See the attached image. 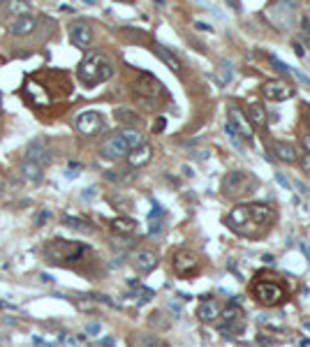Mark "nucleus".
Masks as SVG:
<instances>
[{
	"label": "nucleus",
	"instance_id": "obj_1",
	"mask_svg": "<svg viewBox=\"0 0 310 347\" xmlns=\"http://www.w3.org/2000/svg\"><path fill=\"white\" fill-rule=\"evenodd\" d=\"M276 222V211L266 204H241L227 215V227L241 236H259Z\"/></svg>",
	"mask_w": 310,
	"mask_h": 347
},
{
	"label": "nucleus",
	"instance_id": "obj_2",
	"mask_svg": "<svg viewBox=\"0 0 310 347\" xmlns=\"http://www.w3.org/2000/svg\"><path fill=\"white\" fill-rule=\"evenodd\" d=\"M77 77L86 88H95L114 77V67H111L109 58L104 53H100V51L97 53H86L83 60L79 63Z\"/></svg>",
	"mask_w": 310,
	"mask_h": 347
},
{
	"label": "nucleus",
	"instance_id": "obj_3",
	"mask_svg": "<svg viewBox=\"0 0 310 347\" xmlns=\"http://www.w3.org/2000/svg\"><path fill=\"white\" fill-rule=\"evenodd\" d=\"M134 97L139 100V104L143 106V109H157V104H160V95L165 93V88H162V83L157 81L153 74H141V77L134 81Z\"/></svg>",
	"mask_w": 310,
	"mask_h": 347
},
{
	"label": "nucleus",
	"instance_id": "obj_4",
	"mask_svg": "<svg viewBox=\"0 0 310 347\" xmlns=\"http://www.w3.org/2000/svg\"><path fill=\"white\" fill-rule=\"evenodd\" d=\"M252 296L262 305H268V308H271V305H278L280 301H285V289H282L273 278H266V280L259 278L252 285Z\"/></svg>",
	"mask_w": 310,
	"mask_h": 347
},
{
	"label": "nucleus",
	"instance_id": "obj_5",
	"mask_svg": "<svg viewBox=\"0 0 310 347\" xmlns=\"http://www.w3.org/2000/svg\"><path fill=\"white\" fill-rule=\"evenodd\" d=\"M77 132L83 134V137H93L97 134L102 127H104V120H102V114L95 109H86L77 116Z\"/></svg>",
	"mask_w": 310,
	"mask_h": 347
},
{
	"label": "nucleus",
	"instance_id": "obj_6",
	"mask_svg": "<svg viewBox=\"0 0 310 347\" xmlns=\"http://www.w3.org/2000/svg\"><path fill=\"white\" fill-rule=\"evenodd\" d=\"M245 190H250V176L243 174V171H229L222 178V192L227 197H239Z\"/></svg>",
	"mask_w": 310,
	"mask_h": 347
},
{
	"label": "nucleus",
	"instance_id": "obj_7",
	"mask_svg": "<svg viewBox=\"0 0 310 347\" xmlns=\"http://www.w3.org/2000/svg\"><path fill=\"white\" fill-rule=\"evenodd\" d=\"M127 153H130V148H127V143L123 141L120 134L106 137L100 146V155L106 157V160H123V157H127Z\"/></svg>",
	"mask_w": 310,
	"mask_h": 347
},
{
	"label": "nucleus",
	"instance_id": "obj_8",
	"mask_svg": "<svg viewBox=\"0 0 310 347\" xmlns=\"http://www.w3.org/2000/svg\"><path fill=\"white\" fill-rule=\"evenodd\" d=\"M171 266H174V271L178 273L180 278L190 276V273L197 271V266H199L197 254L190 252V250H176L174 257H171Z\"/></svg>",
	"mask_w": 310,
	"mask_h": 347
},
{
	"label": "nucleus",
	"instance_id": "obj_9",
	"mask_svg": "<svg viewBox=\"0 0 310 347\" xmlns=\"http://www.w3.org/2000/svg\"><path fill=\"white\" fill-rule=\"evenodd\" d=\"M262 93L266 100H273V102H285L294 95L291 86L287 81H282V79H271V81H266L262 86Z\"/></svg>",
	"mask_w": 310,
	"mask_h": 347
},
{
	"label": "nucleus",
	"instance_id": "obj_10",
	"mask_svg": "<svg viewBox=\"0 0 310 347\" xmlns=\"http://www.w3.org/2000/svg\"><path fill=\"white\" fill-rule=\"evenodd\" d=\"M67 32H69V42H72L74 46H79V49H88V46L93 44V30L86 21L69 23Z\"/></svg>",
	"mask_w": 310,
	"mask_h": 347
},
{
	"label": "nucleus",
	"instance_id": "obj_11",
	"mask_svg": "<svg viewBox=\"0 0 310 347\" xmlns=\"http://www.w3.org/2000/svg\"><path fill=\"white\" fill-rule=\"evenodd\" d=\"M23 157H26V162H32V165H40V167H44V165H49V162H51L49 148H46L42 141H32L30 146L26 148Z\"/></svg>",
	"mask_w": 310,
	"mask_h": 347
},
{
	"label": "nucleus",
	"instance_id": "obj_12",
	"mask_svg": "<svg viewBox=\"0 0 310 347\" xmlns=\"http://www.w3.org/2000/svg\"><path fill=\"white\" fill-rule=\"evenodd\" d=\"M132 266L137 273H151L157 266V254L151 250H137L132 254Z\"/></svg>",
	"mask_w": 310,
	"mask_h": 347
},
{
	"label": "nucleus",
	"instance_id": "obj_13",
	"mask_svg": "<svg viewBox=\"0 0 310 347\" xmlns=\"http://www.w3.org/2000/svg\"><path fill=\"white\" fill-rule=\"evenodd\" d=\"M227 123H231L234 125V130L241 134V139H252V127H250V123H248V118L243 116V111L241 109H236V106H229V120Z\"/></svg>",
	"mask_w": 310,
	"mask_h": 347
},
{
	"label": "nucleus",
	"instance_id": "obj_14",
	"mask_svg": "<svg viewBox=\"0 0 310 347\" xmlns=\"http://www.w3.org/2000/svg\"><path fill=\"white\" fill-rule=\"evenodd\" d=\"M37 26V19L32 14H23V16H16L12 23H9V32L12 35H30Z\"/></svg>",
	"mask_w": 310,
	"mask_h": 347
},
{
	"label": "nucleus",
	"instance_id": "obj_15",
	"mask_svg": "<svg viewBox=\"0 0 310 347\" xmlns=\"http://www.w3.org/2000/svg\"><path fill=\"white\" fill-rule=\"evenodd\" d=\"M197 317L206 324L215 322V319L220 317V303H217V301H208V296H204L202 305L197 308Z\"/></svg>",
	"mask_w": 310,
	"mask_h": 347
},
{
	"label": "nucleus",
	"instance_id": "obj_16",
	"mask_svg": "<svg viewBox=\"0 0 310 347\" xmlns=\"http://www.w3.org/2000/svg\"><path fill=\"white\" fill-rule=\"evenodd\" d=\"M153 157V148L148 146V143H141V146L132 148V151L127 153V162L130 167H143L148 160Z\"/></svg>",
	"mask_w": 310,
	"mask_h": 347
},
{
	"label": "nucleus",
	"instance_id": "obj_17",
	"mask_svg": "<svg viewBox=\"0 0 310 347\" xmlns=\"http://www.w3.org/2000/svg\"><path fill=\"white\" fill-rule=\"evenodd\" d=\"M153 51L160 56V60H162V63H165L169 69H174V72H180V60L176 58L174 51H169L167 46H162V44H153Z\"/></svg>",
	"mask_w": 310,
	"mask_h": 347
},
{
	"label": "nucleus",
	"instance_id": "obj_18",
	"mask_svg": "<svg viewBox=\"0 0 310 347\" xmlns=\"http://www.w3.org/2000/svg\"><path fill=\"white\" fill-rule=\"evenodd\" d=\"M19 171H21V176L26 180H30V183H42V180H44V169H42L40 165H32V162L23 160V165L19 167Z\"/></svg>",
	"mask_w": 310,
	"mask_h": 347
},
{
	"label": "nucleus",
	"instance_id": "obj_19",
	"mask_svg": "<svg viewBox=\"0 0 310 347\" xmlns=\"http://www.w3.org/2000/svg\"><path fill=\"white\" fill-rule=\"evenodd\" d=\"M118 134L123 137V141L127 143L130 151H132V148H137V146H141V143H146V139H143V132H139L137 127H123Z\"/></svg>",
	"mask_w": 310,
	"mask_h": 347
},
{
	"label": "nucleus",
	"instance_id": "obj_20",
	"mask_svg": "<svg viewBox=\"0 0 310 347\" xmlns=\"http://www.w3.org/2000/svg\"><path fill=\"white\" fill-rule=\"evenodd\" d=\"M63 225L69 227V229L81 231V234H93V231H95V227H93L90 222L83 220V217H77V215H65L63 217Z\"/></svg>",
	"mask_w": 310,
	"mask_h": 347
},
{
	"label": "nucleus",
	"instance_id": "obj_21",
	"mask_svg": "<svg viewBox=\"0 0 310 347\" xmlns=\"http://www.w3.org/2000/svg\"><path fill=\"white\" fill-rule=\"evenodd\" d=\"M273 151H276V155L280 157V160H285V162H296V157H299L296 148L291 146V143H287V141H276L273 143Z\"/></svg>",
	"mask_w": 310,
	"mask_h": 347
},
{
	"label": "nucleus",
	"instance_id": "obj_22",
	"mask_svg": "<svg viewBox=\"0 0 310 347\" xmlns=\"http://www.w3.org/2000/svg\"><path fill=\"white\" fill-rule=\"evenodd\" d=\"M116 120H118L120 125H125V127H137V125L141 123V118H139L134 111H130V109H118L116 111Z\"/></svg>",
	"mask_w": 310,
	"mask_h": 347
},
{
	"label": "nucleus",
	"instance_id": "obj_23",
	"mask_svg": "<svg viewBox=\"0 0 310 347\" xmlns=\"http://www.w3.org/2000/svg\"><path fill=\"white\" fill-rule=\"evenodd\" d=\"M248 118L252 120L254 125H264V123H266V111H264L262 102H252V104L248 106Z\"/></svg>",
	"mask_w": 310,
	"mask_h": 347
},
{
	"label": "nucleus",
	"instance_id": "obj_24",
	"mask_svg": "<svg viewBox=\"0 0 310 347\" xmlns=\"http://www.w3.org/2000/svg\"><path fill=\"white\" fill-rule=\"evenodd\" d=\"M111 227H114L118 234H132V231L137 229V222H134L132 217H116V220L111 222Z\"/></svg>",
	"mask_w": 310,
	"mask_h": 347
},
{
	"label": "nucleus",
	"instance_id": "obj_25",
	"mask_svg": "<svg viewBox=\"0 0 310 347\" xmlns=\"http://www.w3.org/2000/svg\"><path fill=\"white\" fill-rule=\"evenodd\" d=\"M130 285L134 287V294H137V301H139V303H148V301L155 296V291H153V289H148V287H141L139 282H134V280L130 282Z\"/></svg>",
	"mask_w": 310,
	"mask_h": 347
},
{
	"label": "nucleus",
	"instance_id": "obj_26",
	"mask_svg": "<svg viewBox=\"0 0 310 347\" xmlns=\"http://www.w3.org/2000/svg\"><path fill=\"white\" fill-rule=\"evenodd\" d=\"M7 9L14 14V16H23V14L30 12V5L28 3H19V0H14V3H7Z\"/></svg>",
	"mask_w": 310,
	"mask_h": 347
},
{
	"label": "nucleus",
	"instance_id": "obj_27",
	"mask_svg": "<svg viewBox=\"0 0 310 347\" xmlns=\"http://www.w3.org/2000/svg\"><path fill=\"white\" fill-rule=\"evenodd\" d=\"M225 132H227V137H229L231 141H234V146L239 148V151H243V139H241V134L234 130V125L227 123V125H225Z\"/></svg>",
	"mask_w": 310,
	"mask_h": 347
},
{
	"label": "nucleus",
	"instance_id": "obj_28",
	"mask_svg": "<svg viewBox=\"0 0 310 347\" xmlns=\"http://www.w3.org/2000/svg\"><path fill=\"white\" fill-rule=\"evenodd\" d=\"M231 74H234V67H231V63L222 60V63H220V83H222V86L231 81Z\"/></svg>",
	"mask_w": 310,
	"mask_h": 347
},
{
	"label": "nucleus",
	"instance_id": "obj_29",
	"mask_svg": "<svg viewBox=\"0 0 310 347\" xmlns=\"http://www.w3.org/2000/svg\"><path fill=\"white\" fill-rule=\"evenodd\" d=\"M271 65H273V67H276V69H280V72H287V74H296V72H294V69H291V67H287V65H282L280 60L276 58V56H271Z\"/></svg>",
	"mask_w": 310,
	"mask_h": 347
},
{
	"label": "nucleus",
	"instance_id": "obj_30",
	"mask_svg": "<svg viewBox=\"0 0 310 347\" xmlns=\"http://www.w3.org/2000/svg\"><path fill=\"white\" fill-rule=\"evenodd\" d=\"M79 171H81V165H79V162H69V169L65 171V176H67V178H77Z\"/></svg>",
	"mask_w": 310,
	"mask_h": 347
},
{
	"label": "nucleus",
	"instance_id": "obj_31",
	"mask_svg": "<svg viewBox=\"0 0 310 347\" xmlns=\"http://www.w3.org/2000/svg\"><path fill=\"white\" fill-rule=\"evenodd\" d=\"M100 322H90V324H88V326H86V333H88V336H97V333H100Z\"/></svg>",
	"mask_w": 310,
	"mask_h": 347
},
{
	"label": "nucleus",
	"instance_id": "obj_32",
	"mask_svg": "<svg viewBox=\"0 0 310 347\" xmlns=\"http://www.w3.org/2000/svg\"><path fill=\"white\" fill-rule=\"evenodd\" d=\"M143 342H146L148 347H167L162 340H157V338H151V336H146V338H143Z\"/></svg>",
	"mask_w": 310,
	"mask_h": 347
},
{
	"label": "nucleus",
	"instance_id": "obj_33",
	"mask_svg": "<svg viewBox=\"0 0 310 347\" xmlns=\"http://www.w3.org/2000/svg\"><path fill=\"white\" fill-rule=\"evenodd\" d=\"M301 169H305L310 174V153H303V157H301Z\"/></svg>",
	"mask_w": 310,
	"mask_h": 347
},
{
	"label": "nucleus",
	"instance_id": "obj_34",
	"mask_svg": "<svg viewBox=\"0 0 310 347\" xmlns=\"http://www.w3.org/2000/svg\"><path fill=\"white\" fill-rule=\"evenodd\" d=\"M165 125H167V120L160 116V118H157L155 123H153V130H155V132H162V130H165Z\"/></svg>",
	"mask_w": 310,
	"mask_h": 347
},
{
	"label": "nucleus",
	"instance_id": "obj_35",
	"mask_svg": "<svg viewBox=\"0 0 310 347\" xmlns=\"http://www.w3.org/2000/svg\"><path fill=\"white\" fill-rule=\"evenodd\" d=\"M95 194H97V188H93V185H90V188H86V190L81 192V197H83V199H90V197H95Z\"/></svg>",
	"mask_w": 310,
	"mask_h": 347
},
{
	"label": "nucleus",
	"instance_id": "obj_36",
	"mask_svg": "<svg viewBox=\"0 0 310 347\" xmlns=\"http://www.w3.org/2000/svg\"><path fill=\"white\" fill-rule=\"evenodd\" d=\"M276 180H278V183H280V185H282V188H289V180H287V178H285V176H282V174H280V171H278V174H276Z\"/></svg>",
	"mask_w": 310,
	"mask_h": 347
},
{
	"label": "nucleus",
	"instance_id": "obj_37",
	"mask_svg": "<svg viewBox=\"0 0 310 347\" xmlns=\"http://www.w3.org/2000/svg\"><path fill=\"white\" fill-rule=\"evenodd\" d=\"M157 215H162V208H160V204H155V208H153V211L148 213V217H151V220H155Z\"/></svg>",
	"mask_w": 310,
	"mask_h": 347
},
{
	"label": "nucleus",
	"instance_id": "obj_38",
	"mask_svg": "<svg viewBox=\"0 0 310 347\" xmlns=\"http://www.w3.org/2000/svg\"><path fill=\"white\" fill-rule=\"evenodd\" d=\"M301 141H303V148H305V151L310 153V132H308V134H303V139H301Z\"/></svg>",
	"mask_w": 310,
	"mask_h": 347
},
{
	"label": "nucleus",
	"instance_id": "obj_39",
	"mask_svg": "<svg viewBox=\"0 0 310 347\" xmlns=\"http://www.w3.org/2000/svg\"><path fill=\"white\" fill-rule=\"evenodd\" d=\"M160 229H162V225H160V222H153V225H151V229H148V234H157Z\"/></svg>",
	"mask_w": 310,
	"mask_h": 347
},
{
	"label": "nucleus",
	"instance_id": "obj_40",
	"mask_svg": "<svg viewBox=\"0 0 310 347\" xmlns=\"http://www.w3.org/2000/svg\"><path fill=\"white\" fill-rule=\"evenodd\" d=\"M197 28H199V30H208V32H213V28H211V26H206V23H197Z\"/></svg>",
	"mask_w": 310,
	"mask_h": 347
},
{
	"label": "nucleus",
	"instance_id": "obj_41",
	"mask_svg": "<svg viewBox=\"0 0 310 347\" xmlns=\"http://www.w3.org/2000/svg\"><path fill=\"white\" fill-rule=\"evenodd\" d=\"M299 345H301V347H308L310 340H308V338H303V340H299Z\"/></svg>",
	"mask_w": 310,
	"mask_h": 347
},
{
	"label": "nucleus",
	"instance_id": "obj_42",
	"mask_svg": "<svg viewBox=\"0 0 310 347\" xmlns=\"http://www.w3.org/2000/svg\"><path fill=\"white\" fill-rule=\"evenodd\" d=\"M305 118H308V123H310V106H308V114H305Z\"/></svg>",
	"mask_w": 310,
	"mask_h": 347
},
{
	"label": "nucleus",
	"instance_id": "obj_43",
	"mask_svg": "<svg viewBox=\"0 0 310 347\" xmlns=\"http://www.w3.org/2000/svg\"><path fill=\"white\" fill-rule=\"evenodd\" d=\"M90 347H102V345H100V342H93V345H90Z\"/></svg>",
	"mask_w": 310,
	"mask_h": 347
},
{
	"label": "nucleus",
	"instance_id": "obj_44",
	"mask_svg": "<svg viewBox=\"0 0 310 347\" xmlns=\"http://www.w3.org/2000/svg\"><path fill=\"white\" fill-rule=\"evenodd\" d=\"M0 100H3V90H0Z\"/></svg>",
	"mask_w": 310,
	"mask_h": 347
},
{
	"label": "nucleus",
	"instance_id": "obj_45",
	"mask_svg": "<svg viewBox=\"0 0 310 347\" xmlns=\"http://www.w3.org/2000/svg\"><path fill=\"white\" fill-rule=\"evenodd\" d=\"M0 116H3V109H0Z\"/></svg>",
	"mask_w": 310,
	"mask_h": 347
}]
</instances>
